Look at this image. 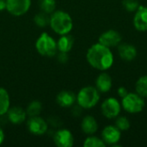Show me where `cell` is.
Wrapping results in <instances>:
<instances>
[{"label":"cell","instance_id":"20","mask_svg":"<svg viewBox=\"0 0 147 147\" xmlns=\"http://www.w3.org/2000/svg\"><path fill=\"white\" fill-rule=\"evenodd\" d=\"M135 91L140 96L147 97V76L140 77L135 84Z\"/></svg>","mask_w":147,"mask_h":147},{"label":"cell","instance_id":"16","mask_svg":"<svg viewBox=\"0 0 147 147\" xmlns=\"http://www.w3.org/2000/svg\"><path fill=\"white\" fill-rule=\"evenodd\" d=\"M112 84L113 82L111 77L108 73L102 72L97 77L96 80V88L98 90L99 92L106 93L111 90Z\"/></svg>","mask_w":147,"mask_h":147},{"label":"cell","instance_id":"22","mask_svg":"<svg viewBox=\"0 0 147 147\" xmlns=\"http://www.w3.org/2000/svg\"><path fill=\"white\" fill-rule=\"evenodd\" d=\"M34 23L40 27V28H45L47 25H49L50 23V16L49 14L45 13L43 11L38 13L35 15V16L34 17Z\"/></svg>","mask_w":147,"mask_h":147},{"label":"cell","instance_id":"10","mask_svg":"<svg viewBox=\"0 0 147 147\" xmlns=\"http://www.w3.org/2000/svg\"><path fill=\"white\" fill-rule=\"evenodd\" d=\"M121 131L119 130L115 126H107L102 132V139L106 145H112L115 146L121 140Z\"/></svg>","mask_w":147,"mask_h":147},{"label":"cell","instance_id":"27","mask_svg":"<svg viewBox=\"0 0 147 147\" xmlns=\"http://www.w3.org/2000/svg\"><path fill=\"white\" fill-rule=\"evenodd\" d=\"M58 59L59 62L61 63H65L68 59V56H67V53H62L59 52V54L58 56Z\"/></svg>","mask_w":147,"mask_h":147},{"label":"cell","instance_id":"23","mask_svg":"<svg viewBox=\"0 0 147 147\" xmlns=\"http://www.w3.org/2000/svg\"><path fill=\"white\" fill-rule=\"evenodd\" d=\"M41 110H42V104L39 101H33L27 107L26 113L27 115H29L30 117L37 116L40 114Z\"/></svg>","mask_w":147,"mask_h":147},{"label":"cell","instance_id":"28","mask_svg":"<svg viewBox=\"0 0 147 147\" xmlns=\"http://www.w3.org/2000/svg\"><path fill=\"white\" fill-rule=\"evenodd\" d=\"M128 94V90L125 88V87H120L119 89H118V95L121 97V98H123L125 96H127Z\"/></svg>","mask_w":147,"mask_h":147},{"label":"cell","instance_id":"18","mask_svg":"<svg viewBox=\"0 0 147 147\" xmlns=\"http://www.w3.org/2000/svg\"><path fill=\"white\" fill-rule=\"evenodd\" d=\"M74 44V38L72 35L66 34H63L59 37V40L57 41V48L59 52L62 53H69Z\"/></svg>","mask_w":147,"mask_h":147},{"label":"cell","instance_id":"25","mask_svg":"<svg viewBox=\"0 0 147 147\" xmlns=\"http://www.w3.org/2000/svg\"><path fill=\"white\" fill-rule=\"evenodd\" d=\"M115 127L121 131H127L130 127V122L126 116H117L115 121Z\"/></svg>","mask_w":147,"mask_h":147},{"label":"cell","instance_id":"13","mask_svg":"<svg viewBox=\"0 0 147 147\" xmlns=\"http://www.w3.org/2000/svg\"><path fill=\"white\" fill-rule=\"evenodd\" d=\"M118 53L121 59L125 61H132L137 56V49L129 43H120L118 46Z\"/></svg>","mask_w":147,"mask_h":147},{"label":"cell","instance_id":"2","mask_svg":"<svg viewBox=\"0 0 147 147\" xmlns=\"http://www.w3.org/2000/svg\"><path fill=\"white\" fill-rule=\"evenodd\" d=\"M51 28L58 34H69L73 28V22L71 16L63 10H55L50 16Z\"/></svg>","mask_w":147,"mask_h":147},{"label":"cell","instance_id":"4","mask_svg":"<svg viewBox=\"0 0 147 147\" xmlns=\"http://www.w3.org/2000/svg\"><path fill=\"white\" fill-rule=\"evenodd\" d=\"M35 48L37 52L44 57H53L58 51L56 40L46 32L40 34L38 37L35 42Z\"/></svg>","mask_w":147,"mask_h":147},{"label":"cell","instance_id":"8","mask_svg":"<svg viewBox=\"0 0 147 147\" xmlns=\"http://www.w3.org/2000/svg\"><path fill=\"white\" fill-rule=\"evenodd\" d=\"M27 127L28 131L34 135H43L48 129L47 121L39 115L31 116L27 122Z\"/></svg>","mask_w":147,"mask_h":147},{"label":"cell","instance_id":"11","mask_svg":"<svg viewBox=\"0 0 147 147\" xmlns=\"http://www.w3.org/2000/svg\"><path fill=\"white\" fill-rule=\"evenodd\" d=\"M53 141L59 147H71L74 144V138L71 131L60 129L53 136Z\"/></svg>","mask_w":147,"mask_h":147},{"label":"cell","instance_id":"3","mask_svg":"<svg viewBox=\"0 0 147 147\" xmlns=\"http://www.w3.org/2000/svg\"><path fill=\"white\" fill-rule=\"evenodd\" d=\"M100 100L98 90L93 86L82 88L77 95V102L79 107L85 109L94 108Z\"/></svg>","mask_w":147,"mask_h":147},{"label":"cell","instance_id":"6","mask_svg":"<svg viewBox=\"0 0 147 147\" xmlns=\"http://www.w3.org/2000/svg\"><path fill=\"white\" fill-rule=\"evenodd\" d=\"M102 115L108 119H114L119 116L121 109L120 102L114 97L107 98L101 106Z\"/></svg>","mask_w":147,"mask_h":147},{"label":"cell","instance_id":"29","mask_svg":"<svg viewBox=\"0 0 147 147\" xmlns=\"http://www.w3.org/2000/svg\"><path fill=\"white\" fill-rule=\"evenodd\" d=\"M6 9V0H0V11Z\"/></svg>","mask_w":147,"mask_h":147},{"label":"cell","instance_id":"1","mask_svg":"<svg viewBox=\"0 0 147 147\" xmlns=\"http://www.w3.org/2000/svg\"><path fill=\"white\" fill-rule=\"evenodd\" d=\"M86 59L93 68L99 71H107L114 64V56L110 48L99 42L88 49Z\"/></svg>","mask_w":147,"mask_h":147},{"label":"cell","instance_id":"19","mask_svg":"<svg viewBox=\"0 0 147 147\" xmlns=\"http://www.w3.org/2000/svg\"><path fill=\"white\" fill-rule=\"evenodd\" d=\"M10 106V100L8 91L0 87V116L7 114Z\"/></svg>","mask_w":147,"mask_h":147},{"label":"cell","instance_id":"15","mask_svg":"<svg viewBox=\"0 0 147 147\" xmlns=\"http://www.w3.org/2000/svg\"><path fill=\"white\" fill-rule=\"evenodd\" d=\"M7 115L8 120L12 124H21L24 122L27 118L26 111L20 107H13L9 109Z\"/></svg>","mask_w":147,"mask_h":147},{"label":"cell","instance_id":"5","mask_svg":"<svg viewBox=\"0 0 147 147\" xmlns=\"http://www.w3.org/2000/svg\"><path fill=\"white\" fill-rule=\"evenodd\" d=\"M121 106L127 112L130 114H137L144 109L146 102L144 97L137 93H128L122 98Z\"/></svg>","mask_w":147,"mask_h":147},{"label":"cell","instance_id":"21","mask_svg":"<svg viewBox=\"0 0 147 147\" xmlns=\"http://www.w3.org/2000/svg\"><path fill=\"white\" fill-rule=\"evenodd\" d=\"M38 4L40 10L45 13L52 14L53 11H55V8H56L55 0H39Z\"/></svg>","mask_w":147,"mask_h":147},{"label":"cell","instance_id":"7","mask_svg":"<svg viewBox=\"0 0 147 147\" xmlns=\"http://www.w3.org/2000/svg\"><path fill=\"white\" fill-rule=\"evenodd\" d=\"M31 6V0H6V9L15 16L26 14Z\"/></svg>","mask_w":147,"mask_h":147},{"label":"cell","instance_id":"14","mask_svg":"<svg viewBox=\"0 0 147 147\" xmlns=\"http://www.w3.org/2000/svg\"><path fill=\"white\" fill-rule=\"evenodd\" d=\"M77 101V96L71 90H62L56 96L57 103L62 108H69L74 105Z\"/></svg>","mask_w":147,"mask_h":147},{"label":"cell","instance_id":"17","mask_svg":"<svg viewBox=\"0 0 147 147\" xmlns=\"http://www.w3.org/2000/svg\"><path fill=\"white\" fill-rule=\"evenodd\" d=\"M82 131L87 135H93L98 129V124L96 119L91 115L85 116L81 123Z\"/></svg>","mask_w":147,"mask_h":147},{"label":"cell","instance_id":"26","mask_svg":"<svg viewBox=\"0 0 147 147\" xmlns=\"http://www.w3.org/2000/svg\"><path fill=\"white\" fill-rule=\"evenodd\" d=\"M123 6L127 11H130V12L136 11L137 9L140 7L139 2L137 0H124Z\"/></svg>","mask_w":147,"mask_h":147},{"label":"cell","instance_id":"9","mask_svg":"<svg viewBox=\"0 0 147 147\" xmlns=\"http://www.w3.org/2000/svg\"><path fill=\"white\" fill-rule=\"evenodd\" d=\"M99 43L107 47H117L121 41V35L119 32L114 29H109L102 33L98 39Z\"/></svg>","mask_w":147,"mask_h":147},{"label":"cell","instance_id":"30","mask_svg":"<svg viewBox=\"0 0 147 147\" xmlns=\"http://www.w3.org/2000/svg\"><path fill=\"white\" fill-rule=\"evenodd\" d=\"M3 140H4V133H3V130L2 129V127H0V145H2Z\"/></svg>","mask_w":147,"mask_h":147},{"label":"cell","instance_id":"12","mask_svg":"<svg viewBox=\"0 0 147 147\" xmlns=\"http://www.w3.org/2000/svg\"><path fill=\"white\" fill-rule=\"evenodd\" d=\"M134 25L140 32L147 31V7L140 6L137 9L134 18Z\"/></svg>","mask_w":147,"mask_h":147},{"label":"cell","instance_id":"24","mask_svg":"<svg viewBox=\"0 0 147 147\" xmlns=\"http://www.w3.org/2000/svg\"><path fill=\"white\" fill-rule=\"evenodd\" d=\"M105 146L106 144L104 143L102 139L92 135H90L88 138H86L84 142V147H104Z\"/></svg>","mask_w":147,"mask_h":147}]
</instances>
